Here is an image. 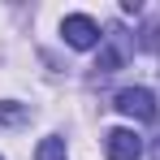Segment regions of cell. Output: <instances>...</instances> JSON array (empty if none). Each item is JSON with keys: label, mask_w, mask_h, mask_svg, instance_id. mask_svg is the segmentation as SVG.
<instances>
[{"label": "cell", "mask_w": 160, "mask_h": 160, "mask_svg": "<svg viewBox=\"0 0 160 160\" xmlns=\"http://www.w3.org/2000/svg\"><path fill=\"white\" fill-rule=\"evenodd\" d=\"M61 35H65V43H69V48H78V52L95 48V43H104L100 22H95V18H87V13H69V18L61 22Z\"/></svg>", "instance_id": "1"}, {"label": "cell", "mask_w": 160, "mask_h": 160, "mask_svg": "<svg viewBox=\"0 0 160 160\" xmlns=\"http://www.w3.org/2000/svg\"><path fill=\"white\" fill-rule=\"evenodd\" d=\"M117 112H126V117H134V121H156V95L147 91V87H126V91H117Z\"/></svg>", "instance_id": "2"}, {"label": "cell", "mask_w": 160, "mask_h": 160, "mask_svg": "<svg viewBox=\"0 0 160 160\" xmlns=\"http://www.w3.org/2000/svg\"><path fill=\"white\" fill-rule=\"evenodd\" d=\"M104 156L108 160H138L143 156V138L134 130H126V126H117V130L104 134Z\"/></svg>", "instance_id": "3"}, {"label": "cell", "mask_w": 160, "mask_h": 160, "mask_svg": "<svg viewBox=\"0 0 160 160\" xmlns=\"http://www.w3.org/2000/svg\"><path fill=\"white\" fill-rule=\"evenodd\" d=\"M126 65V48H121V30L112 26L104 35V48H100V61H95V74H117Z\"/></svg>", "instance_id": "4"}, {"label": "cell", "mask_w": 160, "mask_h": 160, "mask_svg": "<svg viewBox=\"0 0 160 160\" xmlns=\"http://www.w3.org/2000/svg\"><path fill=\"white\" fill-rule=\"evenodd\" d=\"M22 121H30V108H26V104L0 100V126H22Z\"/></svg>", "instance_id": "5"}, {"label": "cell", "mask_w": 160, "mask_h": 160, "mask_svg": "<svg viewBox=\"0 0 160 160\" xmlns=\"http://www.w3.org/2000/svg\"><path fill=\"white\" fill-rule=\"evenodd\" d=\"M35 160H65V138H61V134H48V138L39 143Z\"/></svg>", "instance_id": "6"}, {"label": "cell", "mask_w": 160, "mask_h": 160, "mask_svg": "<svg viewBox=\"0 0 160 160\" xmlns=\"http://www.w3.org/2000/svg\"><path fill=\"white\" fill-rule=\"evenodd\" d=\"M138 48H143V52H160V22H147V26H143Z\"/></svg>", "instance_id": "7"}, {"label": "cell", "mask_w": 160, "mask_h": 160, "mask_svg": "<svg viewBox=\"0 0 160 160\" xmlns=\"http://www.w3.org/2000/svg\"><path fill=\"white\" fill-rule=\"evenodd\" d=\"M152 160H160V138H156V147H152Z\"/></svg>", "instance_id": "8"}]
</instances>
